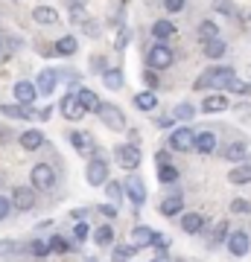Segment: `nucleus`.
<instances>
[{
	"label": "nucleus",
	"mask_w": 251,
	"mask_h": 262,
	"mask_svg": "<svg viewBox=\"0 0 251 262\" xmlns=\"http://www.w3.org/2000/svg\"><path fill=\"white\" fill-rule=\"evenodd\" d=\"M59 111H62V117L65 120H82L85 114H88V108L82 105V99L76 96V91H70V94L62 96V102H59Z\"/></svg>",
	"instance_id": "f257e3e1"
},
{
	"label": "nucleus",
	"mask_w": 251,
	"mask_h": 262,
	"mask_svg": "<svg viewBox=\"0 0 251 262\" xmlns=\"http://www.w3.org/2000/svg\"><path fill=\"white\" fill-rule=\"evenodd\" d=\"M172 64V47H167L164 41H155L149 47V67L152 70H167Z\"/></svg>",
	"instance_id": "f03ea898"
},
{
	"label": "nucleus",
	"mask_w": 251,
	"mask_h": 262,
	"mask_svg": "<svg viewBox=\"0 0 251 262\" xmlns=\"http://www.w3.org/2000/svg\"><path fill=\"white\" fill-rule=\"evenodd\" d=\"M96 114H100V120H103V125H108L111 131H126V117H123V111L117 108V105L103 102Z\"/></svg>",
	"instance_id": "7ed1b4c3"
},
{
	"label": "nucleus",
	"mask_w": 251,
	"mask_h": 262,
	"mask_svg": "<svg viewBox=\"0 0 251 262\" xmlns=\"http://www.w3.org/2000/svg\"><path fill=\"white\" fill-rule=\"evenodd\" d=\"M88 184H91V187L108 184V160H105L103 155H96V158L88 163Z\"/></svg>",
	"instance_id": "20e7f679"
},
{
	"label": "nucleus",
	"mask_w": 251,
	"mask_h": 262,
	"mask_svg": "<svg viewBox=\"0 0 251 262\" xmlns=\"http://www.w3.org/2000/svg\"><path fill=\"white\" fill-rule=\"evenodd\" d=\"M169 149L172 151H193L196 149V134L190 128H176L169 134Z\"/></svg>",
	"instance_id": "39448f33"
},
{
	"label": "nucleus",
	"mask_w": 251,
	"mask_h": 262,
	"mask_svg": "<svg viewBox=\"0 0 251 262\" xmlns=\"http://www.w3.org/2000/svg\"><path fill=\"white\" fill-rule=\"evenodd\" d=\"M32 187L38 189H50L53 187V181H56V172H53V166L50 163H38V166H32Z\"/></svg>",
	"instance_id": "423d86ee"
},
{
	"label": "nucleus",
	"mask_w": 251,
	"mask_h": 262,
	"mask_svg": "<svg viewBox=\"0 0 251 262\" xmlns=\"http://www.w3.org/2000/svg\"><path fill=\"white\" fill-rule=\"evenodd\" d=\"M210 73V88L214 91H225V88H231L237 82V76H234V67H214V70H207Z\"/></svg>",
	"instance_id": "0eeeda50"
},
{
	"label": "nucleus",
	"mask_w": 251,
	"mask_h": 262,
	"mask_svg": "<svg viewBox=\"0 0 251 262\" xmlns=\"http://www.w3.org/2000/svg\"><path fill=\"white\" fill-rule=\"evenodd\" d=\"M12 94H15V99H18V102L32 105V102H35V96L41 94V91H38V84H35V82H27V79H21V82H15Z\"/></svg>",
	"instance_id": "6e6552de"
},
{
	"label": "nucleus",
	"mask_w": 251,
	"mask_h": 262,
	"mask_svg": "<svg viewBox=\"0 0 251 262\" xmlns=\"http://www.w3.org/2000/svg\"><path fill=\"white\" fill-rule=\"evenodd\" d=\"M12 204H15V210H21V213L32 210V204H35L32 187H15V189H12Z\"/></svg>",
	"instance_id": "1a4fd4ad"
},
{
	"label": "nucleus",
	"mask_w": 251,
	"mask_h": 262,
	"mask_svg": "<svg viewBox=\"0 0 251 262\" xmlns=\"http://www.w3.org/2000/svg\"><path fill=\"white\" fill-rule=\"evenodd\" d=\"M117 158H120V166L123 169H138L140 166V149L134 146V143L120 146V149H117Z\"/></svg>",
	"instance_id": "9d476101"
},
{
	"label": "nucleus",
	"mask_w": 251,
	"mask_h": 262,
	"mask_svg": "<svg viewBox=\"0 0 251 262\" xmlns=\"http://www.w3.org/2000/svg\"><path fill=\"white\" fill-rule=\"evenodd\" d=\"M70 143H73V149L79 151V155H93V151H96V140H93L88 131H73V134H70Z\"/></svg>",
	"instance_id": "9b49d317"
},
{
	"label": "nucleus",
	"mask_w": 251,
	"mask_h": 262,
	"mask_svg": "<svg viewBox=\"0 0 251 262\" xmlns=\"http://www.w3.org/2000/svg\"><path fill=\"white\" fill-rule=\"evenodd\" d=\"M158 242V230H152V227H134L131 230V245L134 248H149V245H155Z\"/></svg>",
	"instance_id": "f8f14e48"
},
{
	"label": "nucleus",
	"mask_w": 251,
	"mask_h": 262,
	"mask_svg": "<svg viewBox=\"0 0 251 262\" xmlns=\"http://www.w3.org/2000/svg\"><path fill=\"white\" fill-rule=\"evenodd\" d=\"M59 82H62V73H59V70H41L38 79H35V84H38L41 94H53Z\"/></svg>",
	"instance_id": "ddd939ff"
},
{
	"label": "nucleus",
	"mask_w": 251,
	"mask_h": 262,
	"mask_svg": "<svg viewBox=\"0 0 251 262\" xmlns=\"http://www.w3.org/2000/svg\"><path fill=\"white\" fill-rule=\"evenodd\" d=\"M248 248H251V242H248V236L242 233V230H237V233L228 236V251H231V256H245Z\"/></svg>",
	"instance_id": "4468645a"
},
{
	"label": "nucleus",
	"mask_w": 251,
	"mask_h": 262,
	"mask_svg": "<svg viewBox=\"0 0 251 262\" xmlns=\"http://www.w3.org/2000/svg\"><path fill=\"white\" fill-rule=\"evenodd\" d=\"M32 20L41 24V27H56L59 24V12L50 9V6H35V9H32Z\"/></svg>",
	"instance_id": "2eb2a0df"
},
{
	"label": "nucleus",
	"mask_w": 251,
	"mask_h": 262,
	"mask_svg": "<svg viewBox=\"0 0 251 262\" xmlns=\"http://www.w3.org/2000/svg\"><path fill=\"white\" fill-rule=\"evenodd\" d=\"M3 114H6V117H12V120H32V117H38L35 108H32V105H24V102L3 105Z\"/></svg>",
	"instance_id": "dca6fc26"
},
{
	"label": "nucleus",
	"mask_w": 251,
	"mask_h": 262,
	"mask_svg": "<svg viewBox=\"0 0 251 262\" xmlns=\"http://www.w3.org/2000/svg\"><path fill=\"white\" fill-rule=\"evenodd\" d=\"M126 195L131 198V204L140 207L143 201H146V189H143V181L140 178H131L129 184H126Z\"/></svg>",
	"instance_id": "f3484780"
},
{
	"label": "nucleus",
	"mask_w": 251,
	"mask_h": 262,
	"mask_svg": "<svg viewBox=\"0 0 251 262\" xmlns=\"http://www.w3.org/2000/svg\"><path fill=\"white\" fill-rule=\"evenodd\" d=\"M196 151H202V155L216 151V134L214 131H199V134H196Z\"/></svg>",
	"instance_id": "a211bd4d"
},
{
	"label": "nucleus",
	"mask_w": 251,
	"mask_h": 262,
	"mask_svg": "<svg viewBox=\"0 0 251 262\" xmlns=\"http://www.w3.org/2000/svg\"><path fill=\"white\" fill-rule=\"evenodd\" d=\"M228 108V96L225 94H210V96H205V102H202V111H207V114H219V111H225Z\"/></svg>",
	"instance_id": "6ab92c4d"
},
{
	"label": "nucleus",
	"mask_w": 251,
	"mask_h": 262,
	"mask_svg": "<svg viewBox=\"0 0 251 262\" xmlns=\"http://www.w3.org/2000/svg\"><path fill=\"white\" fill-rule=\"evenodd\" d=\"M181 227H184V233L196 236V233H202V227H205V219L199 213H187L184 219H181Z\"/></svg>",
	"instance_id": "aec40b11"
},
{
	"label": "nucleus",
	"mask_w": 251,
	"mask_h": 262,
	"mask_svg": "<svg viewBox=\"0 0 251 262\" xmlns=\"http://www.w3.org/2000/svg\"><path fill=\"white\" fill-rule=\"evenodd\" d=\"M21 146H24V149H41V146H44V134H41V131H24V134H21Z\"/></svg>",
	"instance_id": "412c9836"
},
{
	"label": "nucleus",
	"mask_w": 251,
	"mask_h": 262,
	"mask_svg": "<svg viewBox=\"0 0 251 262\" xmlns=\"http://www.w3.org/2000/svg\"><path fill=\"white\" fill-rule=\"evenodd\" d=\"M228 160H242L245 155H248V143L245 140H234L231 146H225V151H222Z\"/></svg>",
	"instance_id": "4be33fe9"
},
{
	"label": "nucleus",
	"mask_w": 251,
	"mask_h": 262,
	"mask_svg": "<svg viewBox=\"0 0 251 262\" xmlns=\"http://www.w3.org/2000/svg\"><path fill=\"white\" fill-rule=\"evenodd\" d=\"M202 53H205L207 58H222L225 53H228V47H225V41H222V38H214V41H205Z\"/></svg>",
	"instance_id": "5701e85b"
},
{
	"label": "nucleus",
	"mask_w": 251,
	"mask_h": 262,
	"mask_svg": "<svg viewBox=\"0 0 251 262\" xmlns=\"http://www.w3.org/2000/svg\"><path fill=\"white\" fill-rule=\"evenodd\" d=\"M196 35L202 38V44H205V41H214V38H219V24H214V20H202L199 29H196Z\"/></svg>",
	"instance_id": "b1692460"
},
{
	"label": "nucleus",
	"mask_w": 251,
	"mask_h": 262,
	"mask_svg": "<svg viewBox=\"0 0 251 262\" xmlns=\"http://www.w3.org/2000/svg\"><path fill=\"white\" fill-rule=\"evenodd\" d=\"M172 32H176V24H172V20H155V24H152V38H155V41H164V38H169Z\"/></svg>",
	"instance_id": "393cba45"
},
{
	"label": "nucleus",
	"mask_w": 251,
	"mask_h": 262,
	"mask_svg": "<svg viewBox=\"0 0 251 262\" xmlns=\"http://www.w3.org/2000/svg\"><path fill=\"white\" fill-rule=\"evenodd\" d=\"M76 96H79V99H82V105L85 108H88V111H100V99H96V94H93L91 88H76Z\"/></svg>",
	"instance_id": "a878e982"
},
{
	"label": "nucleus",
	"mask_w": 251,
	"mask_h": 262,
	"mask_svg": "<svg viewBox=\"0 0 251 262\" xmlns=\"http://www.w3.org/2000/svg\"><path fill=\"white\" fill-rule=\"evenodd\" d=\"M181 207H184V201H181V195H169V198H164V201H161V213L164 215H178L181 213Z\"/></svg>",
	"instance_id": "bb28decb"
},
{
	"label": "nucleus",
	"mask_w": 251,
	"mask_h": 262,
	"mask_svg": "<svg viewBox=\"0 0 251 262\" xmlns=\"http://www.w3.org/2000/svg\"><path fill=\"white\" fill-rule=\"evenodd\" d=\"M103 84H105V88H111V91H120V88H123V70H120V67L105 70V73H103Z\"/></svg>",
	"instance_id": "cd10ccee"
},
{
	"label": "nucleus",
	"mask_w": 251,
	"mask_h": 262,
	"mask_svg": "<svg viewBox=\"0 0 251 262\" xmlns=\"http://www.w3.org/2000/svg\"><path fill=\"white\" fill-rule=\"evenodd\" d=\"M134 105H138L140 111H155V108H158V96L152 94V91L138 94V96H134Z\"/></svg>",
	"instance_id": "c85d7f7f"
},
{
	"label": "nucleus",
	"mask_w": 251,
	"mask_h": 262,
	"mask_svg": "<svg viewBox=\"0 0 251 262\" xmlns=\"http://www.w3.org/2000/svg\"><path fill=\"white\" fill-rule=\"evenodd\" d=\"M93 242L100 245V248H105V245H111V242H114V227L100 225L96 230H93Z\"/></svg>",
	"instance_id": "c756f323"
},
{
	"label": "nucleus",
	"mask_w": 251,
	"mask_h": 262,
	"mask_svg": "<svg viewBox=\"0 0 251 262\" xmlns=\"http://www.w3.org/2000/svg\"><path fill=\"white\" fill-rule=\"evenodd\" d=\"M228 181H231V184H248L251 181V163L231 169V172H228Z\"/></svg>",
	"instance_id": "7c9ffc66"
},
{
	"label": "nucleus",
	"mask_w": 251,
	"mask_h": 262,
	"mask_svg": "<svg viewBox=\"0 0 251 262\" xmlns=\"http://www.w3.org/2000/svg\"><path fill=\"white\" fill-rule=\"evenodd\" d=\"M76 47H79V44H76V38H70V35H65V38H59L56 41V53L59 56H73Z\"/></svg>",
	"instance_id": "2f4dec72"
},
{
	"label": "nucleus",
	"mask_w": 251,
	"mask_h": 262,
	"mask_svg": "<svg viewBox=\"0 0 251 262\" xmlns=\"http://www.w3.org/2000/svg\"><path fill=\"white\" fill-rule=\"evenodd\" d=\"M158 181L161 184H176L178 181V169L169 166V163H161L158 166Z\"/></svg>",
	"instance_id": "473e14b6"
},
{
	"label": "nucleus",
	"mask_w": 251,
	"mask_h": 262,
	"mask_svg": "<svg viewBox=\"0 0 251 262\" xmlns=\"http://www.w3.org/2000/svg\"><path fill=\"white\" fill-rule=\"evenodd\" d=\"M134 251H138V248H134V245H114V262H126V259H131V256H134Z\"/></svg>",
	"instance_id": "72a5a7b5"
},
{
	"label": "nucleus",
	"mask_w": 251,
	"mask_h": 262,
	"mask_svg": "<svg viewBox=\"0 0 251 262\" xmlns=\"http://www.w3.org/2000/svg\"><path fill=\"white\" fill-rule=\"evenodd\" d=\"M190 117H196V108L190 102H181L172 108V120H190Z\"/></svg>",
	"instance_id": "f704fd0d"
},
{
	"label": "nucleus",
	"mask_w": 251,
	"mask_h": 262,
	"mask_svg": "<svg viewBox=\"0 0 251 262\" xmlns=\"http://www.w3.org/2000/svg\"><path fill=\"white\" fill-rule=\"evenodd\" d=\"M129 29H126V27H120V29H117V38H114V50H126V47H129Z\"/></svg>",
	"instance_id": "c9c22d12"
},
{
	"label": "nucleus",
	"mask_w": 251,
	"mask_h": 262,
	"mask_svg": "<svg viewBox=\"0 0 251 262\" xmlns=\"http://www.w3.org/2000/svg\"><path fill=\"white\" fill-rule=\"evenodd\" d=\"M88 233H91V230H88V225H85V222H76V227H73V242L82 245L85 239H88Z\"/></svg>",
	"instance_id": "e433bc0d"
},
{
	"label": "nucleus",
	"mask_w": 251,
	"mask_h": 262,
	"mask_svg": "<svg viewBox=\"0 0 251 262\" xmlns=\"http://www.w3.org/2000/svg\"><path fill=\"white\" fill-rule=\"evenodd\" d=\"M231 213H251V201H245V198H234L231 201Z\"/></svg>",
	"instance_id": "4c0bfd02"
},
{
	"label": "nucleus",
	"mask_w": 251,
	"mask_h": 262,
	"mask_svg": "<svg viewBox=\"0 0 251 262\" xmlns=\"http://www.w3.org/2000/svg\"><path fill=\"white\" fill-rule=\"evenodd\" d=\"M105 189H108L111 201H120V198H123V189H120V184H117V181H108V184H105Z\"/></svg>",
	"instance_id": "58836bf2"
},
{
	"label": "nucleus",
	"mask_w": 251,
	"mask_h": 262,
	"mask_svg": "<svg viewBox=\"0 0 251 262\" xmlns=\"http://www.w3.org/2000/svg\"><path fill=\"white\" fill-rule=\"evenodd\" d=\"M50 251H53V253H65L67 251V242L62 239V236H53V239H50Z\"/></svg>",
	"instance_id": "ea45409f"
},
{
	"label": "nucleus",
	"mask_w": 251,
	"mask_h": 262,
	"mask_svg": "<svg viewBox=\"0 0 251 262\" xmlns=\"http://www.w3.org/2000/svg\"><path fill=\"white\" fill-rule=\"evenodd\" d=\"M47 251H50V245H44V242H32V245H29V253H32V256H38V259H41V256H47Z\"/></svg>",
	"instance_id": "a19ab883"
},
{
	"label": "nucleus",
	"mask_w": 251,
	"mask_h": 262,
	"mask_svg": "<svg viewBox=\"0 0 251 262\" xmlns=\"http://www.w3.org/2000/svg\"><path fill=\"white\" fill-rule=\"evenodd\" d=\"M225 233H228V222H216V227H214V242H222Z\"/></svg>",
	"instance_id": "79ce46f5"
},
{
	"label": "nucleus",
	"mask_w": 251,
	"mask_h": 262,
	"mask_svg": "<svg viewBox=\"0 0 251 262\" xmlns=\"http://www.w3.org/2000/svg\"><path fill=\"white\" fill-rule=\"evenodd\" d=\"M231 91H234V94H240V96H251V84L248 82H234Z\"/></svg>",
	"instance_id": "37998d69"
},
{
	"label": "nucleus",
	"mask_w": 251,
	"mask_h": 262,
	"mask_svg": "<svg viewBox=\"0 0 251 262\" xmlns=\"http://www.w3.org/2000/svg\"><path fill=\"white\" fill-rule=\"evenodd\" d=\"M9 210H15V204H12L9 198H3V195H0V222H3L6 215H9Z\"/></svg>",
	"instance_id": "c03bdc74"
},
{
	"label": "nucleus",
	"mask_w": 251,
	"mask_h": 262,
	"mask_svg": "<svg viewBox=\"0 0 251 262\" xmlns=\"http://www.w3.org/2000/svg\"><path fill=\"white\" fill-rule=\"evenodd\" d=\"M164 9L176 15V12H181V9H184V0H164Z\"/></svg>",
	"instance_id": "a18cd8bd"
},
{
	"label": "nucleus",
	"mask_w": 251,
	"mask_h": 262,
	"mask_svg": "<svg viewBox=\"0 0 251 262\" xmlns=\"http://www.w3.org/2000/svg\"><path fill=\"white\" fill-rule=\"evenodd\" d=\"M70 18H73V24H88V20H91L82 9H79V6H73V9H70Z\"/></svg>",
	"instance_id": "49530a36"
},
{
	"label": "nucleus",
	"mask_w": 251,
	"mask_h": 262,
	"mask_svg": "<svg viewBox=\"0 0 251 262\" xmlns=\"http://www.w3.org/2000/svg\"><path fill=\"white\" fill-rule=\"evenodd\" d=\"M207 88H210V73L205 70V73L196 79V91H207Z\"/></svg>",
	"instance_id": "de8ad7c7"
},
{
	"label": "nucleus",
	"mask_w": 251,
	"mask_h": 262,
	"mask_svg": "<svg viewBox=\"0 0 251 262\" xmlns=\"http://www.w3.org/2000/svg\"><path fill=\"white\" fill-rule=\"evenodd\" d=\"M143 82H146L149 88H155V84H158V76L152 73V70H146V73H143Z\"/></svg>",
	"instance_id": "09e8293b"
},
{
	"label": "nucleus",
	"mask_w": 251,
	"mask_h": 262,
	"mask_svg": "<svg viewBox=\"0 0 251 262\" xmlns=\"http://www.w3.org/2000/svg\"><path fill=\"white\" fill-rule=\"evenodd\" d=\"M100 213H103L105 219H114V215H117V207H114V204H105L103 210H100Z\"/></svg>",
	"instance_id": "8fccbe9b"
},
{
	"label": "nucleus",
	"mask_w": 251,
	"mask_h": 262,
	"mask_svg": "<svg viewBox=\"0 0 251 262\" xmlns=\"http://www.w3.org/2000/svg\"><path fill=\"white\" fill-rule=\"evenodd\" d=\"M15 248H18L15 242H0V253H15Z\"/></svg>",
	"instance_id": "3c124183"
},
{
	"label": "nucleus",
	"mask_w": 251,
	"mask_h": 262,
	"mask_svg": "<svg viewBox=\"0 0 251 262\" xmlns=\"http://www.w3.org/2000/svg\"><path fill=\"white\" fill-rule=\"evenodd\" d=\"M70 215H73L76 222H85V215H88V210H85V207H79V210H73Z\"/></svg>",
	"instance_id": "603ef678"
},
{
	"label": "nucleus",
	"mask_w": 251,
	"mask_h": 262,
	"mask_svg": "<svg viewBox=\"0 0 251 262\" xmlns=\"http://www.w3.org/2000/svg\"><path fill=\"white\" fill-rule=\"evenodd\" d=\"M216 9H222V12H228V15H231L234 6H228V3H222V0H216Z\"/></svg>",
	"instance_id": "864d4df0"
},
{
	"label": "nucleus",
	"mask_w": 251,
	"mask_h": 262,
	"mask_svg": "<svg viewBox=\"0 0 251 262\" xmlns=\"http://www.w3.org/2000/svg\"><path fill=\"white\" fill-rule=\"evenodd\" d=\"M155 262H169V259H167V253L161 251V253H158V259H155Z\"/></svg>",
	"instance_id": "5fc2aeb1"
},
{
	"label": "nucleus",
	"mask_w": 251,
	"mask_h": 262,
	"mask_svg": "<svg viewBox=\"0 0 251 262\" xmlns=\"http://www.w3.org/2000/svg\"><path fill=\"white\" fill-rule=\"evenodd\" d=\"M248 163H251V155H248Z\"/></svg>",
	"instance_id": "6e6d98bb"
},
{
	"label": "nucleus",
	"mask_w": 251,
	"mask_h": 262,
	"mask_svg": "<svg viewBox=\"0 0 251 262\" xmlns=\"http://www.w3.org/2000/svg\"><path fill=\"white\" fill-rule=\"evenodd\" d=\"M178 262H181V259H178Z\"/></svg>",
	"instance_id": "4d7b16f0"
}]
</instances>
